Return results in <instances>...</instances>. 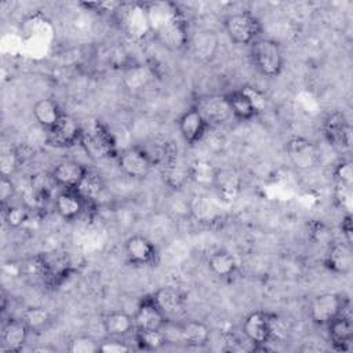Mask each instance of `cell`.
<instances>
[{
    "label": "cell",
    "instance_id": "cell-40",
    "mask_svg": "<svg viewBox=\"0 0 353 353\" xmlns=\"http://www.w3.org/2000/svg\"><path fill=\"white\" fill-rule=\"evenodd\" d=\"M15 193V185L11 181V176L1 175L0 179V200L3 205H7V203L11 200V197Z\"/></svg>",
    "mask_w": 353,
    "mask_h": 353
},
{
    "label": "cell",
    "instance_id": "cell-17",
    "mask_svg": "<svg viewBox=\"0 0 353 353\" xmlns=\"http://www.w3.org/2000/svg\"><path fill=\"white\" fill-rule=\"evenodd\" d=\"M30 331L23 320L11 317L1 327V350L7 353H18L23 349Z\"/></svg>",
    "mask_w": 353,
    "mask_h": 353
},
{
    "label": "cell",
    "instance_id": "cell-34",
    "mask_svg": "<svg viewBox=\"0 0 353 353\" xmlns=\"http://www.w3.org/2000/svg\"><path fill=\"white\" fill-rule=\"evenodd\" d=\"M190 208L193 215L201 222L215 221L218 216L216 205L207 196H201V194L194 196L190 203Z\"/></svg>",
    "mask_w": 353,
    "mask_h": 353
},
{
    "label": "cell",
    "instance_id": "cell-12",
    "mask_svg": "<svg viewBox=\"0 0 353 353\" xmlns=\"http://www.w3.org/2000/svg\"><path fill=\"white\" fill-rule=\"evenodd\" d=\"M83 125L70 114L63 113L59 121L47 131V143L54 148H70L80 143Z\"/></svg>",
    "mask_w": 353,
    "mask_h": 353
},
{
    "label": "cell",
    "instance_id": "cell-7",
    "mask_svg": "<svg viewBox=\"0 0 353 353\" xmlns=\"http://www.w3.org/2000/svg\"><path fill=\"white\" fill-rule=\"evenodd\" d=\"M285 153L291 164L301 171L314 168L321 159L319 148L310 139L303 137L290 138L285 142Z\"/></svg>",
    "mask_w": 353,
    "mask_h": 353
},
{
    "label": "cell",
    "instance_id": "cell-27",
    "mask_svg": "<svg viewBox=\"0 0 353 353\" xmlns=\"http://www.w3.org/2000/svg\"><path fill=\"white\" fill-rule=\"evenodd\" d=\"M123 22L124 28L127 29V33L132 37H142L146 33H150L145 3L132 4L130 8H127L124 12Z\"/></svg>",
    "mask_w": 353,
    "mask_h": 353
},
{
    "label": "cell",
    "instance_id": "cell-8",
    "mask_svg": "<svg viewBox=\"0 0 353 353\" xmlns=\"http://www.w3.org/2000/svg\"><path fill=\"white\" fill-rule=\"evenodd\" d=\"M160 168L164 183L171 189H182L188 182H190V161H186L171 145L160 163Z\"/></svg>",
    "mask_w": 353,
    "mask_h": 353
},
{
    "label": "cell",
    "instance_id": "cell-29",
    "mask_svg": "<svg viewBox=\"0 0 353 353\" xmlns=\"http://www.w3.org/2000/svg\"><path fill=\"white\" fill-rule=\"evenodd\" d=\"M207 265L210 272L218 279H230L237 270L236 258L225 250H219L211 254Z\"/></svg>",
    "mask_w": 353,
    "mask_h": 353
},
{
    "label": "cell",
    "instance_id": "cell-26",
    "mask_svg": "<svg viewBox=\"0 0 353 353\" xmlns=\"http://www.w3.org/2000/svg\"><path fill=\"white\" fill-rule=\"evenodd\" d=\"M189 46L192 47L193 55L201 61V62H208L211 61L218 48V37L214 32L211 30H200L194 36H190L189 39Z\"/></svg>",
    "mask_w": 353,
    "mask_h": 353
},
{
    "label": "cell",
    "instance_id": "cell-35",
    "mask_svg": "<svg viewBox=\"0 0 353 353\" xmlns=\"http://www.w3.org/2000/svg\"><path fill=\"white\" fill-rule=\"evenodd\" d=\"M3 208H4L3 218L8 228H12V229L21 228L30 218V211L23 205L7 204V205H3Z\"/></svg>",
    "mask_w": 353,
    "mask_h": 353
},
{
    "label": "cell",
    "instance_id": "cell-18",
    "mask_svg": "<svg viewBox=\"0 0 353 353\" xmlns=\"http://www.w3.org/2000/svg\"><path fill=\"white\" fill-rule=\"evenodd\" d=\"M243 186V181L240 174L230 167H218L215 179H214V190L216 196L223 203H232L239 196Z\"/></svg>",
    "mask_w": 353,
    "mask_h": 353
},
{
    "label": "cell",
    "instance_id": "cell-32",
    "mask_svg": "<svg viewBox=\"0 0 353 353\" xmlns=\"http://www.w3.org/2000/svg\"><path fill=\"white\" fill-rule=\"evenodd\" d=\"M21 319L28 325L30 332H41L46 328H48L52 323L51 313L43 306H29V307H26L22 312Z\"/></svg>",
    "mask_w": 353,
    "mask_h": 353
},
{
    "label": "cell",
    "instance_id": "cell-39",
    "mask_svg": "<svg viewBox=\"0 0 353 353\" xmlns=\"http://www.w3.org/2000/svg\"><path fill=\"white\" fill-rule=\"evenodd\" d=\"M131 347L125 343L121 342L120 338H109L103 342L99 343V352L102 353H125L130 352Z\"/></svg>",
    "mask_w": 353,
    "mask_h": 353
},
{
    "label": "cell",
    "instance_id": "cell-19",
    "mask_svg": "<svg viewBox=\"0 0 353 353\" xmlns=\"http://www.w3.org/2000/svg\"><path fill=\"white\" fill-rule=\"evenodd\" d=\"M87 170L88 167L83 165L79 161L63 160L58 163L50 174L55 186L63 190V189H76L80 185L81 179L84 178Z\"/></svg>",
    "mask_w": 353,
    "mask_h": 353
},
{
    "label": "cell",
    "instance_id": "cell-5",
    "mask_svg": "<svg viewBox=\"0 0 353 353\" xmlns=\"http://www.w3.org/2000/svg\"><path fill=\"white\" fill-rule=\"evenodd\" d=\"M117 164L121 172L132 179H145L156 165L141 145H132L119 152Z\"/></svg>",
    "mask_w": 353,
    "mask_h": 353
},
{
    "label": "cell",
    "instance_id": "cell-16",
    "mask_svg": "<svg viewBox=\"0 0 353 353\" xmlns=\"http://www.w3.org/2000/svg\"><path fill=\"white\" fill-rule=\"evenodd\" d=\"M328 339L332 349L338 352H347L352 349L353 342V321L345 312L325 324Z\"/></svg>",
    "mask_w": 353,
    "mask_h": 353
},
{
    "label": "cell",
    "instance_id": "cell-23",
    "mask_svg": "<svg viewBox=\"0 0 353 353\" xmlns=\"http://www.w3.org/2000/svg\"><path fill=\"white\" fill-rule=\"evenodd\" d=\"M102 327L109 338H125L134 334V317L124 310H112L102 317Z\"/></svg>",
    "mask_w": 353,
    "mask_h": 353
},
{
    "label": "cell",
    "instance_id": "cell-33",
    "mask_svg": "<svg viewBox=\"0 0 353 353\" xmlns=\"http://www.w3.org/2000/svg\"><path fill=\"white\" fill-rule=\"evenodd\" d=\"M134 341L141 350H159L167 345L163 330H134Z\"/></svg>",
    "mask_w": 353,
    "mask_h": 353
},
{
    "label": "cell",
    "instance_id": "cell-15",
    "mask_svg": "<svg viewBox=\"0 0 353 353\" xmlns=\"http://www.w3.org/2000/svg\"><path fill=\"white\" fill-rule=\"evenodd\" d=\"M132 317L135 330H163L168 321L156 303L153 295H145L141 298Z\"/></svg>",
    "mask_w": 353,
    "mask_h": 353
},
{
    "label": "cell",
    "instance_id": "cell-1",
    "mask_svg": "<svg viewBox=\"0 0 353 353\" xmlns=\"http://www.w3.org/2000/svg\"><path fill=\"white\" fill-rule=\"evenodd\" d=\"M150 33L171 51H181L189 46V26L183 12L175 3H145Z\"/></svg>",
    "mask_w": 353,
    "mask_h": 353
},
{
    "label": "cell",
    "instance_id": "cell-4",
    "mask_svg": "<svg viewBox=\"0 0 353 353\" xmlns=\"http://www.w3.org/2000/svg\"><path fill=\"white\" fill-rule=\"evenodd\" d=\"M223 28L228 37L239 46H251L261 37L262 22L250 11H241L228 15L223 19Z\"/></svg>",
    "mask_w": 353,
    "mask_h": 353
},
{
    "label": "cell",
    "instance_id": "cell-3",
    "mask_svg": "<svg viewBox=\"0 0 353 353\" xmlns=\"http://www.w3.org/2000/svg\"><path fill=\"white\" fill-rule=\"evenodd\" d=\"M250 58L254 68L265 77H277L284 68V54L280 44L268 37H259L250 46Z\"/></svg>",
    "mask_w": 353,
    "mask_h": 353
},
{
    "label": "cell",
    "instance_id": "cell-2",
    "mask_svg": "<svg viewBox=\"0 0 353 353\" xmlns=\"http://www.w3.org/2000/svg\"><path fill=\"white\" fill-rule=\"evenodd\" d=\"M85 154L92 160H105L117 157V143L113 134L101 120H92L87 127H83L80 143Z\"/></svg>",
    "mask_w": 353,
    "mask_h": 353
},
{
    "label": "cell",
    "instance_id": "cell-24",
    "mask_svg": "<svg viewBox=\"0 0 353 353\" xmlns=\"http://www.w3.org/2000/svg\"><path fill=\"white\" fill-rule=\"evenodd\" d=\"M179 332H181V343L190 347L205 346L211 335V331L205 323L199 320H192V319L179 321Z\"/></svg>",
    "mask_w": 353,
    "mask_h": 353
},
{
    "label": "cell",
    "instance_id": "cell-41",
    "mask_svg": "<svg viewBox=\"0 0 353 353\" xmlns=\"http://www.w3.org/2000/svg\"><path fill=\"white\" fill-rule=\"evenodd\" d=\"M341 230H342V234H343V241L352 244V216L350 214H346L342 219V223H341Z\"/></svg>",
    "mask_w": 353,
    "mask_h": 353
},
{
    "label": "cell",
    "instance_id": "cell-42",
    "mask_svg": "<svg viewBox=\"0 0 353 353\" xmlns=\"http://www.w3.org/2000/svg\"><path fill=\"white\" fill-rule=\"evenodd\" d=\"M34 352H54L55 349L54 347H36V349H33Z\"/></svg>",
    "mask_w": 353,
    "mask_h": 353
},
{
    "label": "cell",
    "instance_id": "cell-30",
    "mask_svg": "<svg viewBox=\"0 0 353 353\" xmlns=\"http://www.w3.org/2000/svg\"><path fill=\"white\" fill-rule=\"evenodd\" d=\"M74 190H77V193L88 204V203L98 200L102 196V193L105 190V183H103V179L99 175V172H97L92 168H88L84 178L81 179L80 185Z\"/></svg>",
    "mask_w": 353,
    "mask_h": 353
},
{
    "label": "cell",
    "instance_id": "cell-25",
    "mask_svg": "<svg viewBox=\"0 0 353 353\" xmlns=\"http://www.w3.org/2000/svg\"><path fill=\"white\" fill-rule=\"evenodd\" d=\"M33 117L36 123L47 132L50 131L65 113L58 102L52 98H41L33 105Z\"/></svg>",
    "mask_w": 353,
    "mask_h": 353
},
{
    "label": "cell",
    "instance_id": "cell-10",
    "mask_svg": "<svg viewBox=\"0 0 353 353\" xmlns=\"http://www.w3.org/2000/svg\"><path fill=\"white\" fill-rule=\"evenodd\" d=\"M273 316L265 310H254L243 321L244 336L255 346L269 343L273 335Z\"/></svg>",
    "mask_w": 353,
    "mask_h": 353
},
{
    "label": "cell",
    "instance_id": "cell-22",
    "mask_svg": "<svg viewBox=\"0 0 353 353\" xmlns=\"http://www.w3.org/2000/svg\"><path fill=\"white\" fill-rule=\"evenodd\" d=\"M87 205V201L74 189L59 190L54 200V207L57 214L65 221L77 219Z\"/></svg>",
    "mask_w": 353,
    "mask_h": 353
},
{
    "label": "cell",
    "instance_id": "cell-11",
    "mask_svg": "<svg viewBox=\"0 0 353 353\" xmlns=\"http://www.w3.org/2000/svg\"><path fill=\"white\" fill-rule=\"evenodd\" d=\"M176 125L182 139L190 146L201 142L211 127L196 106H190L189 109H186L178 117Z\"/></svg>",
    "mask_w": 353,
    "mask_h": 353
},
{
    "label": "cell",
    "instance_id": "cell-36",
    "mask_svg": "<svg viewBox=\"0 0 353 353\" xmlns=\"http://www.w3.org/2000/svg\"><path fill=\"white\" fill-rule=\"evenodd\" d=\"M99 343L90 335H76L68 342V352L70 353H97L99 352Z\"/></svg>",
    "mask_w": 353,
    "mask_h": 353
},
{
    "label": "cell",
    "instance_id": "cell-38",
    "mask_svg": "<svg viewBox=\"0 0 353 353\" xmlns=\"http://www.w3.org/2000/svg\"><path fill=\"white\" fill-rule=\"evenodd\" d=\"M334 175H335V179L338 181L339 186H343V188H349L352 186V179H353V172H352V163L350 160H345L342 159L335 170H334Z\"/></svg>",
    "mask_w": 353,
    "mask_h": 353
},
{
    "label": "cell",
    "instance_id": "cell-14",
    "mask_svg": "<svg viewBox=\"0 0 353 353\" xmlns=\"http://www.w3.org/2000/svg\"><path fill=\"white\" fill-rule=\"evenodd\" d=\"M124 252L128 263L134 266H150L157 261L156 245L142 234H132L124 243Z\"/></svg>",
    "mask_w": 353,
    "mask_h": 353
},
{
    "label": "cell",
    "instance_id": "cell-37",
    "mask_svg": "<svg viewBox=\"0 0 353 353\" xmlns=\"http://www.w3.org/2000/svg\"><path fill=\"white\" fill-rule=\"evenodd\" d=\"M21 164V156L15 149H7L0 156V170L1 175L11 176Z\"/></svg>",
    "mask_w": 353,
    "mask_h": 353
},
{
    "label": "cell",
    "instance_id": "cell-6",
    "mask_svg": "<svg viewBox=\"0 0 353 353\" xmlns=\"http://www.w3.org/2000/svg\"><path fill=\"white\" fill-rule=\"evenodd\" d=\"M323 134L327 142L338 152H349L352 148V127L346 114L334 110L323 121Z\"/></svg>",
    "mask_w": 353,
    "mask_h": 353
},
{
    "label": "cell",
    "instance_id": "cell-28",
    "mask_svg": "<svg viewBox=\"0 0 353 353\" xmlns=\"http://www.w3.org/2000/svg\"><path fill=\"white\" fill-rule=\"evenodd\" d=\"M194 106L201 112L210 125L212 123H222L230 116L225 97L201 98Z\"/></svg>",
    "mask_w": 353,
    "mask_h": 353
},
{
    "label": "cell",
    "instance_id": "cell-31",
    "mask_svg": "<svg viewBox=\"0 0 353 353\" xmlns=\"http://www.w3.org/2000/svg\"><path fill=\"white\" fill-rule=\"evenodd\" d=\"M216 168L212 163L204 159H196L190 161V168H189V175H190V182L201 186V188H212Z\"/></svg>",
    "mask_w": 353,
    "mask_h": 353
},
{
    "label": "cell",
    "instance_id": "cell-21",
    "mask_svg": "<svg viewBox=\"0 0 353 353\" xmlns=\"http://www.w3.org/2000/svg\"><path fill=\"white\" fill-rule=\"evenodd\" d=\"M223 97L229 108L230 116L237 121H250L259 114L255 103L252 102L250 94L245 91L244 87L233 90Z\"/></svg>",
    "mask_w": 353,
    "mask_h": 353
},
{
    "label": "cell",
    "instance_id": "cell-9",
    "mask_svg": "<svg viewBox=\"0 0 353 353\" xmlns=\"http://www.w3.org/2000/svg\"><path fill=\"white\" fill-rule=\"evenodd\" d=\"M345 307V296L334 292H324L312 299L309 305V316L314 324L325 325L332 319L343 313Z\"/></svg>",
    "mask_w": 353,
    "mask_h": 353
},
{
    "label": "cell",
    "instance_id": "cell-20",
    "mask_svg": "<svg viewBox=\"0 0 353 353\" xmlns=\"http://www.w3.org/2000/svg\"><path fill=\"white\" fill-rule=\"evenodd\" d=\"M324 266L335 274H349L353 266V254L346 241H332L324 259Z\"/></svg>",
    "mask_w": 353,
    "mask_h": 353
},
{
    "label": "cell",
    "instance_id": "cell-13",
    "mask_svg": "<svg viewBox=\"0 0 353 353\" xmlns=\"http://www.w3.org/2000/svg\"><path fill=\"white\" fill-rule=\"evenodd\" d=\"M152 295L167 320L181 321L186 307V295L183 291L174 285H164Z\"/></svg>",
    "mask_w": 353,
    "mask_h": 353
}]
</instances>
